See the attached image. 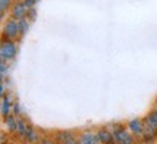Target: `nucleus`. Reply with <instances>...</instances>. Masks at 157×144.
Instances as JSON below:
<instances>
[{
	"label": "nucleus",
	"mask_w": 157,
	"mask_h": 144,
	"mask_svg": "<svg viewBox=\"0 0 157 144\" xmlns=\"http://www.w3.org/2000/svg\"><path fill=\"white\" fill-rule=\"evenodd\" d=\"M12 114H13V115H16V116H19L21 114H22L19 102H15V103H13V106H12Z\"/></svg>",
	"instance_id": "dca6fc26"
},
{
	"label": "nucleus",
	"mask_w": 157,
	"mask_h": 144,
	"mask_svg": "<svg viewBox=\"0 0 157 144\" xmlns=\"http://www.w3.org/2000/svg\"><path fill=\"white\" fill-rule=\"evenodd\" d=\"M153 112H154V114L157 115V106H154V109H153Z\"/></svg>",
	"instance_id": "6ab92c4d"
},
{
	"label": "nucleus",
	"mask_w": 157,
	"mask_h": 144,
	"mask_svg": "<svg viewBox=\"0 0 157 144\" xmlns=\"http://www.w3.org/2000/svg\"><path fill=\"white\" fill-rule=\"evenodd\" d=\"M112 141H115L112 131H109V130H106V128H102V130L98 131V134H96V144L112 143Z\"/></svg>",
	"instance_id": "423d86ee"
},
{
	"label": "nucleus",
	"mask_w": 157,
	"mask_h": 144,
	"mask_svg": "<svg viewBox=\"0 0 157 144\" xmlns=\"http://www.w3.org/2000/svg\"><path fill=\"white\" fill-rule=\"evenodd\" d=\"M16 53H17L16 45L13 44L10 39L5 38L2 41V45H0V56H2V58H5V60L9 61L16 57Z\"/></svg>",
	"instance_id": "7ed1b4c3"
},
{
	"label": "nucleus",
	"mask_w": 157,
	"mask_h": 144,
	"mask_svg": "<svg viewBox=\"0 0 157 144\" xmlns=\"http://www.w3.org/2000/svg\"><path fill=\"white\" fill-rule=\"evenodd\" d=\"M19 22V31H21V35H25V33L29 31V22L26 18H22L17 21Z\"/></svg>",
	"instance_id": "4468645a"
},
{
	"label": "nucleus",
	"mask_w": 157,
	"mask_h": 144,
	"mask_svg": "<svg viewBox=\"0 0 157 144\" xmlns=\"http://www.w3.org/2000/svg\"><path fill=\"white\" fill-rule=\"evenodd\" d=\"M29 124L25 119H22L21 116H17V127H16V133L21 135V137H23L25 135V133H26V130H28Z\"/></svg>",
	"instance_id": "ddd939ff"
},
{
	"label": "nucleus",
	"mask_w": 157,
	"mask_h": 144,
	"mask_svg": "<svg viewBox=\"0 0 157 144\" xmlns=\"http://www.w3.org/2000/svg\"><path fill=\"white\" fill-rule=\"evenodd\" d=\"M26 16H28L29 19H35V18H36V10H35V7H29Z\"/></svg>",
	"instance_id": "f3484780"
},
{
	"label": "nucleus",
	"mask_w": 157,
	"mask_h": 144,
	"mask_svg": "<svg viewBox=\"0 0 157 144\" xmlns=\"http://www.w3.org/2000/svg\"><path fill=\"white\" fill-rule=\"evenodd\" d=\"M12 0H0V12L2 13H6V10L10 7Z\"/></svg>",
	"instance_id": "2eb2a0df"
},
{
	"label": "nucleus",
	"mask_w": 157,
	"mask_h": 144,
	"mask_svg": "<svg viewBox=\"0 0 157 144\" xmlns=\"http://www.w3.org/2000/svg\"><path fill=\"white\" fill-rule=\"evenodd\" d=\"M57 141L64 144H77L78 140L70 131H60V133H57Z\"/></svg>",
	"instance_id": "0eeeda50"
},
{
	"label": "nucleus",
	"mask_w": 157,
	"mask_h": 144,
	"mask_svg": "<svg viewBox=\"0 0 157 144\" xmlns=\"http://www.w3.org/2000/svg\"><path fill=\"white\" fill-rule=\"evenodd\" d=\"M28 6L25 5L23 2H17L16 5L12 7V18H15V19H22V18H26L28 15Z\"/></svg>",
	"instance_id": "20e7f679"
},
{
	"label": "nucleus",
	"mask_w": 157,
	"mask_h": 144,
	"mask_svg": "<svg viewBox=\"0 0 157 144\" xmlns=\"http://www.w3.org/2000/svg\"><path fill=\"white\" fill-rule=\"evenodd\" d=\"M25 5L28 6V7H34L35 6V3H36V0H22Z\"/></svg>",
	"instance_id": "a211bd4d"
},
{
	"label": "nucleus",
	"mask_w": 157,
	"mask_h": 144,
	"mask_svg": "<svg viewBox=\"0 0 157 144\" xmlns=\"http://www.w3.org/2000/svg\"><path fill=\"white\" fill-rule=\"evenodd\" d=\"M78 143L80 144H96V134L90 133V131H86V133H83L80 135Z\"/></svg>",
	"instance_id": "9d476101"
},
{
	"label": "nucleus",
	"mask_w": 157,
	"mask_h": 144,
	"mask_svg": "<svg viewBox=\"0 0 157 144\" xmlns=\"http://www.w3.org/2000/svg\"><path fill=\"white\" fill-rule=\"evenodd\" d=\"M12 106L13 105H10V96L9 95H3L2 96V115H3V118L12 112Z\"/></svg>",
	"instance_id": "1a4fd4ad"
},
{
	"label": "nucleus",
	"mask_w": 157,
	"mask_h": 144,
	"mask_svg": "<svg viewBox=\"0 0 157 144\" xmlns=\"http://www.w3.org/2000/svg\"><path fill=\"white\" fill-rule=\"evenodd\" d=\"M5 125L7 127V130L10 133H16V127H17V116L13 114H9L7 116H5Z\"/></svg>",
	"instance_id": "6e6552de"
},
{
	"label": "nucleus",
	"mask_w": 157,
	"mask_h": 144,
	"mask_svg": "<svg viewBox=\"0 0 157 144\" xmlns=\"http://www.w3.org/2000/svg\"><path fill=\"white\" fill-rule=\"evenodd\" d=\"M111 131L113 133L115 143H119V144H132L135 141L134 137H132V134L127 133V131H125L121 125H113Z\"/></svg>",
	"instance_id": "f257e3e1"
},
{
	"label": "nucleus",
	"mask_w": 157,
	"mask_h": 144,
	"mask_svg": "<svg viewBox=\"0 0 157 144\" xmlns=\"http://www.w3.org/2000/svg\"><path fill=\"white\" fill-rule=\"evenodd\" d=\"M38 135L39 134L35 131V128L29 125L28 130H26V133H25V135H23V138H25V141H28V143H34V141H39Z\"/></svg>",
	"instance_id": "9b49d317"
},
{
	"label": "nucleus",
	"mask_w": 157,
	"mask_h": 144,
	"mask_svg": "<svg viewBox=\"0 0 157 144\" xmlns=\"http://www.w3.org/2000/svg\"><path fill=\"white\" fill-rule=\"evenodd\" d=\"M128 128L131 134H134V135H144V122L141 121L140 118H135V119H131L128 122Z\"/></svg>",
	"instance_id": "39448f33"
},
{
	"label": "nucleus",
	"mask_w": 157,
	"mask_h": 144,
	"mask_svg": "<svg viewBox=\"0 0 157 144\" xmlns=\"http://www.w3.org/2000/svg\"><path fill=\"white\" fill-rule=\"evenodd\" d=\"M144 125L148 128H151V130H154V131H157V115L154 112H150V114L146 116Z\"/></svg>",
	"instance_id": "f8f14e48"
},
{
	"label": "nucleus",
	"mask_w": 157,
	"mask_h": 144,
	"mask_svg": "<svg viewBox=\"0 0 157 144\" xmlns=\"http://www.w3.org/2000/svg\"><path fill=\"white\" fill-rule=\"evenodd\" d=\"M3 38L7 39H15L17 35H21V31H19V22L17 19H9L7 22L3 25Z\"/></svg>",
	"instance_id": "f03ea898"
}]
</instances>
